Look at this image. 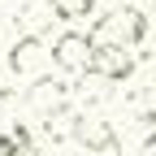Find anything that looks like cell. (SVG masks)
I'll return each mask as SVG.
<instances>
[{"label":"cell","instance_id":"obj_9","mask_svg":"<svg viewBox=\"0 0 156 156\" xmlns=\"http://www.w3.org/2000/svg\"><path fill=\"white\" fill-rule=\"evenodd\" d=\"M17 108H22V95H17V87H0V130L17 122Z\"/></svg>","mask_w":156,"mask_h":156},{"label":"cell","instance_id":"obj_6","mask_svg":"<svg viewBox=\"0 0 156 156\" xmlns=\"http://www.w3.org/2000/svg\"><path fill=\"white\" fill-rule=\"evenodd\" d=\"M91 39L83 30H65V35H56L52 39V65L56 69H65V74H87L91 69Z\"/></svg>","mask_w":156,"mask_h":156},{"label":"cell","instance_id":"obj_13","mask_svg":"<svg viewBox=\"0 0 156 156\" xmlns=\"http://www.w3.org/2000/svg\"><path fill=\"white\" fill-rule=\"evenodd\" d=\"M143 156H156V130L147 134V139H143Z\"/></svg>","mask_w":156,"mask_h":156},{"label":"cell","instance_id":"obj_8","mask_svg":"<svg viewBox=\"0 0 156 156\" xmlns=\"http://www.w3.org/2000/svg\"><path fill=\"white\" fill-rule=\"evenodd\" d=\"M56 22H83V17L95 13V0H48Z\"/></svg>","mask_w":156,"mask_h":156},{"label":"cell","instance_id":"obj_1","mask_svg":"<svg viewBox=\"0 0 156 156\" xmlns=\"http://www.w3.org/2000/svg\"><path fill=\"white\" fill-rule=\"evenodd\" d=\"M147 26H152V17L139 5H117V9H108L104 17H95L87 26V39H91V48H113V44L139 48L147 39Z\"/></svg>","mask_w":156,"mask_h":156},{"label":"cell","instance_id":"obj_4","mask_svg":"<svg viewBox=\"0 0 156 156\" xmlns=\"http://www.w3.org/2000/svg\"><path fill=\"white\" fill-rule=\"evenodd\" d=\"M69 100H74V87L65 83V78H52V74L35 78L30 91H26V104L35 108L39 122H44V117H52V113H69Z\"/></svg>","mask_w":156,"mask_h":156},{"label":"cell","instance_id":"obj_5","mask_svg":"<svg viewBox=\"0 0 156 156\" xmlns=\"http://www.w3.org/2000/svg\"><path fill=\"white\" fill-rule=\"evenodd\" d=\"M134 69H139V52L113 44V48H95V52H91V69H87V74L104 78V83H130Z\"/></svg>","mask_w":156,"mask_h":156},{"label":"cell","instance_id":"obj_2","mask_svg":"<svg viewBox=\"0 0 156 156\" xmlns=\"http://www.w3.org/2000/svg\"><path fill=\"white\" fill-rule=\"evenodd\" d=\"M9 74L26 78V83H35V78H44L48 65H52V48L44 44V35H17L9 44V56H5Z\"/></svg>","mask_w":156,"mask_h":156},{"label":"cell","instance_id":"obj_12","mask_svg":"<svg viewBox=\"0 0 156 156\" xmlns=\"http://www.w3.org/2000/svg\"><path fill=\"white\" fill-rule=\"evenodd\" d=\"M139 122H147V126L156 130V100H147V104H143V113H139Z\"/></svg>","mask_w":156,"mask_h":156},{"label":"cell","instance_id":"obj_14","mask_svg":"<svg viewBox=\"0 0 156 156\" xmlns=\"http://www.w3.org/2000/svg\"><path fill=\"white\" fill-rule=\"evenodd\" d=\"M152 17H156V0H152Z\"/></svg>","mask_w":156,"mask_h":156},{"label":"cell","instance_id":"obj_3","mask_svg":"<svg viewBox=\"0 0 156 156\" xmlns=\"http://www.w3.org/2000/svg\"><path fill=\"white\" fill-rule=\"evenodd\" d=\"M69 139L78 147L95 152V156H108V152L122 147V139H117V130H113V122L104 113H74L69 117Z\"/></svg>","mask_w":156,"mask_h":156},{"label":"cell","instance_id":"obj_7","mask_svg":"<svg viewBox=\"0 0 156 156\" xmlns=\"http://www.w3.org/2000/svg\"><path fill=\"white\" fill-rule=\"evenodd\" d=\"M13 17H17V26H22V35H44V26H48V22H56L48 0H39V5H26L22 13H13Z\"/></svg>","mask_w":156,"mask_h":156},{"label":"cell","instance_id":"obj_10","mask_svg":"<svg viewBox=\"0 0 156 156\" xmlns=\"http://www.w3.org/2000/svg\"><path fill=\"white\" fill-rule=\"evenodd\" d=\"M139 69H147V74H152V83H156V44H152L147 52H139Z\"/></svg>","mask_w":156,"mask_h":156},{"label":"cell","instance_id":"obj_11","mask_svg":"<svg viewBox=\"0 0 156 156\" xmlns=\"http://www.w3.org/2000/svg\"><path fill=\"white\" fill-rule=\"evenodd\" d=\"M0 156H22V152H17V143H13V134H9V130H0Z\"/></svg>","mask_w":156,"mask_h":156}]
</instances>
